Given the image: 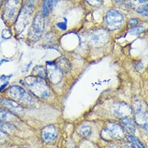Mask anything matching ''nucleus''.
I'll return each instance as SVG.
<instances>
[{
  "instance_id": "nucleus-1",
  "label": "nucleus",
  "mask_w": 148,
  "mask_h": 148,
  "mask_svg": "<svg viewBox=\"0 0 148 148\" xmlns=\"http://www.w3.org/2000/svg\"><path fill=\"white\" fill-rule=\"evenodd\" d=\"M24 83L30 92L39 98H46L51 93L48 83L44 78L29 76L24 79Z\"/></svg>"
},
{
  "instance_id": "nucleus-2",
  "label": "nucleus",
  "mask_w": 148,
  "mask_h": 148,
  "mask_svg": "<svg viewBox=\"0 0 148 148\" xmlns=\"http://www.w3.org/2000/svg\"><path fill=\"white\" fill-rule=\"evenodd\" d=\"M8 94L15 101H17L21 106H32L34 104V98L27 92L25 89L19 85H12L8 90Z\"/></svg>"
},
{
  "instance_id": "nucleus-3",
  "label": "nucleus",
  "mask_w": 148,
  "mask_h": 148,
  "mask_svg": "<svg viewBox=\"0 0 148 148\" xmlns=\"http://www.w3.org/2000/svg\"><path fill=\"white\" fill-rule=\"evenodd\" d=\"M133 106L136 123L148 130V105L143 100L137 99L134 101Z\"/></svg>"
},
{
  "instance_id": "nucleus-4",
  "label": "nucleus",
  "mask_w": 148,
  "mask_h": 148,
  "mask_svg": "<svg viewBox=\"0 0 148 148\" xmlns=\"http://www.w3.org/2000/svg\"><path fill=\"white\" fill-rule=\"evenodd\" d=\"M101 138L105 140L122 139L125 137V130L122 126L114 122H108L101 133Z\"/></svg>"
},
{
  "instance_id": "nucleus-5",
  "label": "nucleus",
  "mask_w": 148,
  "mask_h": 148,
  "mask_svg": "<svg viewBox=\"0 0 148 148\" xmlns=\"http://www.w3.org/2000/svg\"><path fill=\"white\" fill-rule=\"evenodd\" d=\"M124 22L122 14L116 10H110L105 16V24L108 29L118 30L121 28Z\"/></svg>"
},
{
  "instance_id": "nucleus-6",
  "label": "nucleus",
  "mask_w": 148,
  "mask_h": 148,
  "mask_svg": "<svg viewBox=\"0 0 148 148\" xmlns=\"http://www.w3.org/2000/svg\"><path fill=\"white\" fill-rule=\"evenodd\" d=\"M109 33L104 29H97L92 31L89 36V42L94 47H101L106 45L109 40Z\"/></svg>"
},
{
  "instance_id": "nucleus-7",
  "label": "nucleus",
  "mask_w": 148,
  "mask_h": 148,
  "mask_svg": "<svg viewBox=\"0 0 148 148\" xmlns=\"http://www.w3.org/2000/svg\"><path fill=\"white\" fill-rule=\"evenodd\" d=\"M47 77L53 85H57L62 81L64 73L56 64L55 61H47Z\"/></svg>"
},
{
  "instance_id": "nucleus-8",
  "label": "nucleus",
  "mask_w": 148,
  "mask_h": 148,
  "mask_svg": "<svg viewBox=\"0 0 148 148\" xmlns=\"http://www.w3.org/2000/svg\"><path fill=\"white\" fill-rule=\"evenodd\" d=\"M32 7H23V8L21 9V11L18 14V17H17V19H16V22H15V30L16 32L20 33L21 32L23 31V29L25 28V27L27 26V22L29 20L30 15L32 14Z\"/></svg>"
},
{
  "instance_id": "nucleus-9",
  "label": "nucleus",
  "mask_w": 148,
  "mask_h": 148,
  "mask_svg": "<svg viewBox=\"0 0 148 148\" xmlns=\"http://www.w3.org/2000/svg\"><path fill=\"white\" fill-rule=\"evenodd\" d=\"M112 114L119 119H123L128 117L132 113V108L128 104L122 101H117L112 105L111 106Z\"/></svg>"
},
{
  "instance_id": "nucleus-10",
  "label": "nucleus",
  "mask_w": 148,
  "mask_h": 148,
  "mask_svg": "<svg viewBox=\"0 0 148 148\" xmlns=\"http://www.w3.org/2000/svg\"><path fill=\"white\" fill-rule=\"evenodd\" d=\"M44 28H45L44 17H42L40 15H37L36 17L34 19L32 29H31V36L34 40H37L40 38Z\"/></svg>"
},
{
  "instance_id": "nucleus-11",
  "label": "nucleus",
  "mask_w": 148,
  "mask_h": 148,
  "mask_svg": "<svg viewBox=\"0 0 148 148\" xmlns=\"http://www.w3.org/2000/svg\"><path fill=\"white\" fill-rule=\"evenodd\" d=\"M0 104L6 108L8 110L11 112L12 114H21L23 113V109L22 106L13 99H8V98L2 97V98H0Z\"/></svg>"
},
{
  "instance_id": "nucleus-12",
  "label": "nucleus",
  "mask_w": 148,
  "mask_h": 148,
  "mask_svg": "<svg viewBox=\"0 0 148 148\" xmlns=\"http://www.w3.org/2000/svg\"><path fill=\"white\" fill-rule=\"evenodd\" d=\"M58 135L57 129L53 125H48L42 130V138L47 143H52Z\"/></svg>"
},
{
  "instance_id": "nucleus-13",
  "label": "nucleus",
  "mask_w": 148,
  "mask_h": 148,
  "mask_svg": "<svg viewBox=\"0 0 148 148\" xmlns=\"http://www.w3.org/2000/svg\"><path fill=\"white\" fill-rule=\"evenodd\" d=\"M56 64L59 67V69L62 71L64 74L68 73L71 69V64L69 60L64 56H61L55 61Z\"/></svg>"
},
{
  "instance_id": "nucleus-14",
  "label": "nucleus",
  "mask_w": 148,
  "mask_h": 148,
  "mask_svg": "<svg viewBox=\"0 0 148 148\" xmlns=\"http://www.w3.org/2000/svg\"><path fill=\"white\" fill-rule=\"evenodd\" d=\"M59 1L60 0H44V3L42 6V15H43V16L44 17L48 16Z\"/></svg>"
},
{
  "instance_id": "nucleus-15",
  "label": "nucleus",
  "mask_w": 148,
  "mask_h": 148,
  "mask_svg": "<svg viewBox=\"0 0 148 148\" xmlns=\"http://www.w3.org/2000/svg\"><path fill=\"white\" fill-rule=\"evenodd\" d=\"M120 122H121V125L123 128L130 132V133H134L135 130H136V125H135V122L134 120L131 119H130L128 117L126 118H123V119H120Z\"/></svg>"
},
{
  "instance_id": "nucleus-16",
  "label": "nucleus",
  "mask_w": 148,
  "mask_h": 148,
  "mask_svg": "<svg viewBox=\"0 0 148 148\" xmlns=\"http://www.w3.org/2000/svg\"><path fill=\"white\" fill-rule=\"evenodd\" d=\"M15 119L14 114H12L9 110H6L4 109L0 108V121L1 122H10Z\"/></svg>"
},
{
  "instance_id": "nucleus-17",
  "label": "nucleus",
  "mask_w": 148,
  "mask_h": 148,
  "mask_svg": "<svg viewBox=\"0 0 148 148\" xmlns=\"http://www.w3.org/2000/svg\"><path fill=\"white\" fill-rule=\"evenodd\" d=\"M32 74H33V76H36V77H39L45 79L47 77V70L43 66L37 65V66L34 68L33 71H32Z\"/></svg>"
},
{
  "instance_id": "nucleus-18",
  "label": "nucleus",
  "mask_w": 148,
  "mask_h": 148,
  "mask_svg": "<svg viewBox=\"0 0 148 148\" xmlns=\"http://www.w3.org/2000/svg\"><path fill=\"white\" fill-rule=\"evenodd\" d=\"M127 138H128V140H129L131 147L133 148H145L143 144L141 143L140 141L138 140L137 138L132 135V134H129L127 136Z\"/></svg>"
},
{
  "instance_id": "nucleus-19",
  "label": "nucleus",
  "mask_w": 148,
  "mask_h": 148,
  "mask_svg": "<svg viewBox=\"0 0 148 148\" xmlns=\"http://www.w3.org/2000/svg\"><path fill=\"white\" fill-rule=\"evenodd\" d=\"M91 131H92V129L89 125H82V126H79V128H78L79 134L82 136H84V137H88L89 134H91Z\"/></svg>"
},
{
  "instance_id": "nucleus-20",
  "label": "nucleus",
  "mask_w": 148,
  "mask_h": 148,
  "mask_svg": "<svg viewBox=\"0 0 148 148\" xmlns=\"http://www.w3.org/2000/svg\"><path fill=\"white\" fill-rule=\"evenodd\" d=\"M0 130L4 131L5 133H10V132H12L14 130H15V127L11 125V124H8L6 122H1L0 121Z\"/></svg>"
},
{
  "instance_id": "nucleus-21",
  "label": "nucleus",
  "mask_w": 148,
  "mask_h": 148,
  "mask_svg": "<svg viewBox=\"0 0 148 148\" xmlns=\"http://www.w3.org/2000/svg\"><path fill=\"white\" fill-rule=\"evenodd\" d=\"M137 12L143 16L148 17V4H145V5L139 7L137 9Z\"/></svg>"
},
{
  "instance_id": "nucleus-22",
  "label": "nucleus",
  "mask_w": 148,
  "mask_h": 148,
  "mask_svg": "<svg viewBox=\"0 0 148 148\" xmlns=\"http://www.w3.org/2000/svg\"><path fill=\"white\" fill-rule=\"evenodd\" d=\"M144 30H145L144 26L135 27L131 28V30L130 31V34H131V35H134V36H137V35H139V34L142 33Z\"/></svg>"
},
{
  "instance_id": "nucleus-23",
  "label": "nucleus",
  "mask_w": 148,
  "mask_h": 148,
  "mask_svg": "<svg viewBox=\"0 0 148 148\" xmlns=\"http://www.w3.org/2000/svg\"><path fill=\"white\" fill-rule=\"evenodd\" d=\"M128 23H129L130 27L131 28H133V27H135L138 26V23H139V19L136 18H132L130 19Z\"/></svg>"
},
{
  "instance_id": "nucleus-24",
  "label": "nucleus",
  "mask_w": 148,
  "mask_h": 148,
  "mask_svg": "<svg viewBox=\"0 0 148 148\" xmlns=\"http://www.w3.org/2000/svg\"><path fill=\"white\" fill-rule=\"evenodd\" d=\"M89 5H91V6H94V7H96V6H99L102 3V0H85Z\"/></svg>"
},
{
  "instance_id": "nucleus-25",
  "label": "nucleus",
  "mask_w": 148,
  "mask_h": 148,
  "mask_svg": "<svg viewBox=\"0 0 148 148\" xmlns=\"http://www.w3.org/2000/svg\"><path fill=\"white\" fill-rule=\"evenodd\" d=\"M7 138H8V134L0 130V143L4 142Z\"/></svg>"
},
{
  "instance_id": "nucleus-26",
  "label": "nucleus",
  "mask_w": 148,
  "mask_h": 148,
  "mask_svg": "<svg viewBox=\"0 0 148 148\" xmlns=\"http://www.w3.org/2000/svg\"><path fill=\"white\" fill-rule=\"evenodd\" d=\"M57 27H59L60 29L65 30L67 28V23L66 22H60L57 23Z\"/></svg>"
},
{
  "instance_id": "nucleus-27",
  "label": "nucleus",
  "mask_w": 148,
  "mask_h": 148,
  "mask_svg": "<svg viewBox=\"0 0 148 148\" xmlns=\"http://www.w3.org/2000/svg\"><path fill=\"white\" fill-rule=\"evenodd\" d=\"M12 77V75H2L1 77H0V80L1 81H3V82H6V81H8V79H10V78Z\"/></svg>"
},
{
  "instance_id": "nucleus-28",
  "label": "nucleus",
  "mask_w": 148,
  "mask_h": 148,
  "mask_svg": "<svg viewBox=\"0 0 148 148\" xmlns=\"http://www.w3.org/2000/svg\"><path fill=\"white\" fill-rule=\"evenodd\" d=\"M8 82H6L5 83H4L3 85H2L1 86H0V91H3V89H4L5 88H6V86H8Z\"/></svg>"
},
{
  "instance_id": "nucleus-29",
  "label": "nucleus",
  "mask_w": 148,
  "mask_h": 148,
  "mask_svg": "<svg viewBox=\"0 0 148 148\" xmlns=\"http://www.w3.org/2000/svg\"><path fill=\"white\" fill-rule=\"evenodd\" d=\"M6 62H8V60H6V59L2 60H1V62H0V66L2 65V64L6 63Z\"/></svg>"
},
{
  "instance_id": "nucleus-30",
  "label": "nucleus",
  "mask_w": 148,
  "mask_h": 148,
  "mask_svg": "<svg viewBox=\"0 0 148 148\" xmlns=\"http://www.w3.org/2000/svg\"><path fill=\"white\" fill-rule=\"evenodd\" d=\"M138 2H140L141 3H146V2H147V0H138Z\"/></svg>"
},
{
  "instance_id": "nucleus-31",
  "label": "nucleus",
  "mask_w": 148,
  "mask_h": 148,
  "mask_svg": "<svg viewBox=\"0 0 148 148\" xmlns=\"http://www.w3.org/2000/svg\"><path fill=\"white\" fill-rule=\"evenodd\" d=\"M109 148H118V147H116L115 145H111L110 147Z\"/></svg>"
},
{
  "instance_id": "nucleus-32",
  "label": "nucleus",
  "mask_w": 148,
  "mask_h": 148,
  "mask_svg": "<svg viewBox=\"0 0 148 148\" xmlns=\"http://www.w3.org/2000/svg\"><path fill=\"white\" fill-rule=\"evenodd\" d=\"M22 148H24V147H22Z\"/></svg>"
}]
</instances>
